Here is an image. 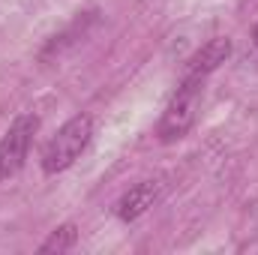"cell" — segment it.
Wrapping results in <instances>:
<instances>
[{
    "mask_svg": "<svg viewBox=\"0 0 258 255\" xmlns=\"http://www.w3.org/2000/svg\"><path fill=\"white\" fill-rule=\"evenodd\" d=\"M201 90H204V78H183L180 81L177 93L171 96L168 108L162 111V120L156 129L162 144L180 141L192 129L195 117H198V105H201Z\"/></svg>",
    "mask_w": 258,
    "mask_h": 255,
    "instance_id": "cell-2",
    "label": "cell"
},
{
    "mask_svg": "<svg viewBox=\"0 0 258 255\" xmlns=\"http://www.w3.org/2000/svg\"><path fill=\"white\" fill-rule=\"evenodd\" d=\"M228 57H231V39L216 36V39L204 42L192 57H189V63H186V75H183V78H207L213 69H219Z\"/></svg>",
    "mask_w": 258,
    "mask_h": 255,
    "instance_id": "cell-5",
    "label": "cell"
},
{
    "mask_svg": "<svg viewBox=\"0 0 258 255\" xmlns=\"http://www.w3.org/2000/svg\"><path fill=\"white\" fill-rule=\"evenodd\" d=\"M36 129H39V117L36 114H18L12 120V126L6 129V135L0 138V180H9L12 174L21 171Z\"/></svg>",
    "mask_w": 258,
    "mask_h": 255,
    "instance_id": "cell-3",
    "label": "cell"
},
{
    "mask_svg": "<svg viewBox=\"0 0 258 255\" xmlns=\"http://www.w3.org/2000/svg\"><path fill=\"white\" fill-rule=\"evenodd\" d=\"M252 39H255V45H258V27H255V30H252Z\"/></svg>",
    "mask_w": 258,
    "mask_h": 255,
    "instance_id": "cell-7",
    "label": "cell"
},
{
    "mask_svg": "<svg viewBox=\"0 0 258 255\" xmlns=\"http://www.w3.org/2000/svg\"><path fill=\"white\" fill-rule=\"evenodd\" d=\"M75 243H78V228L72 225V222H66L60 228H54L51 234H48V240L39 246V252L42 255H60V252H69V249H75Z\"/></svg>",
    "mask_w": 258,
    "mask_h": 255,
    "instance_id": "cell-6",
    "label": "cell"
},
{
    "mask_svg": "<svg viewBox=\"0 0 258 255\" xmlns=\"http://www.w3.org/2000/svg\"><path fill=\"white\" fill-rule=\"evenodd\" d=\"M162 189H165V186H162V180H141V183H135L129 192L120 195V201H117L114 213H117L123 222H132V219L144 216V213L159 201Z\"/></svg>",
    "mask_w": 258,
    "mask_h": 255,
    "instance_id": "cell-4",
    "label": "cell"
},
{
    "mask_svg": "<svg viewBox=\"0 0 258 255\" xmlns=\"http://www.w3.org/2000/svg\"><path fill=\"white\" fill-rule=\"evenodd\" d=\"M93 138V117L90 114H75L69 117L63 126L54 132V138L45 144L42 150V171L45 174H57L66 171L90 144Z\"/></svg>",
    "mask_w": 258,
    "mask_h": 255,
    "instance_id": "cell-1",
    "label": "cell"
}]
</instances>
